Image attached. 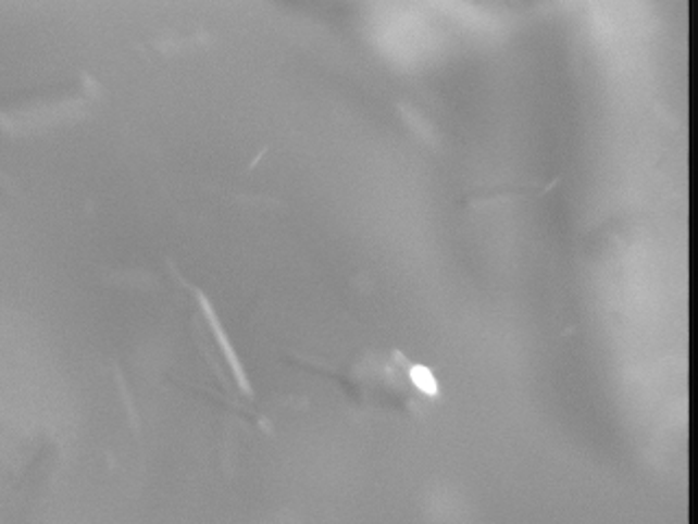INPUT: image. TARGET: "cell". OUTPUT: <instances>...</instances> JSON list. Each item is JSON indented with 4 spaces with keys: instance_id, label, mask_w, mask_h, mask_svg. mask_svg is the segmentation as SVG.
I'll use <instances>...</instances> for the list:
<instances>
[{
    "instance_id": "2",
    "label": "cell",
    "mask_w": 698,
    "mask_h": 524,
    "mask_svg": "<svg viewBox=\"0 0 698 524\" xmlns=\"http://www.w3.org/2000/svg\"><path fill=\"white\" fill-rule=\"evenodd\" d=\"M409 380L420 389V394L428 396V398H435L439 396V383H437V376L424 367V365H411L409 370Z\"/></svg>"
},
{
    "instance_id": "1",
    "label": "cell",
    "mask_w": 698,
    "mask_h": 524,
    "mask_svg": "<svg viewBox=\"0 0 698 524\" xmlns=\"http://www.w3.org/2000/svg\"><path fill=\"white\" fill-rule=\"evenodd\" d=\"M192 294V304H195V315H197V328L201 335V346L210 352V363L214 365L219 378L223 385L240 396H251V385L210 307V302L192 287H188Z\"/></svg>"
}]
</instances>
